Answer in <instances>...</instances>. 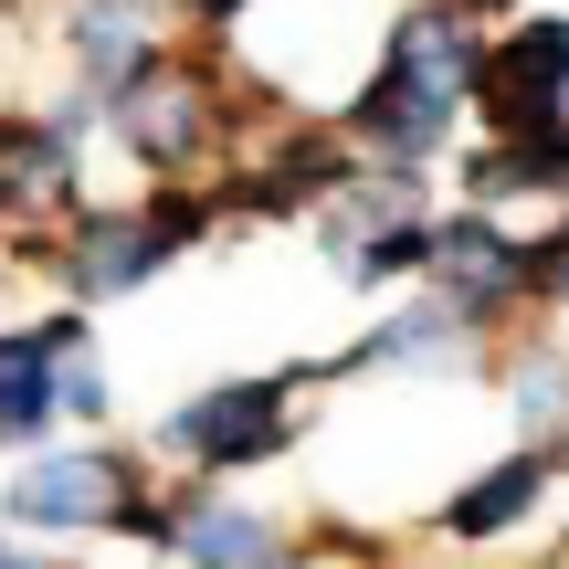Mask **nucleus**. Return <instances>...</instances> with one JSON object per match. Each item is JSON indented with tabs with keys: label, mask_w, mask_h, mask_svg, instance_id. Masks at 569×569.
Wrapping results in <instances>:
<instances>
[{
	"label": "nucleus",
	"mask_w": 569,
	"mask_h": 569,
	"mask_svg": "<svg viewBox=\"0 0 569 569\" xmlns=\"http://www.w3.org/2000/svg\"><path fill=\"white\" fill-rule=\"evenodd\" d=\"M486 32L496 21L475 0H390L369 32L359 74L327 117L348 127L369 169H422L443 180V159L475 138V74H486Z\"/></svg>",
	"instance_id": "1"
},
{
	"label": "nucleus",
	"mask_w": 569,
	"mask_h": 569,
	"mask_svg": "<svg viewBox=\"0 0 569 569\" xmlns=\"http://www.w3.org/2000/svg\"><path fill=\"white\" fill-rule=\"evenodd\" d=\"M0 538L21 549H169V475L148 465V443L127 432H63L42 453H11L0 475Z\"/></svg>",
	"instance_id": "2"
},
{
	"label": "nucleus",
	"mask_w": 569,
	"mask_h": 569,
	"mask_svg": "<svg viewBox=\"0 0 569 569\" xmlns=\"http://www.w3.org/2000/svg\"><path fill=\"white\" fill-rule=\"evenodd\" d=\"M327 390V359H274V369H222V380L180 390L159 422L138 432L148 465L180 486H243L306 443V401Z\"/></svg>",
	"instance_id": "3"
},
{
	"label": "nucleus",
	"mask_w": 569,
	"mask_h": 569,
	"mask_svg": "<svg viewBox=\"0 0 569 569\" xmlns=\"http://www.w3.org/2000/svg\"><path fill=\"white\" fill-rule=\"evenodd\" d=\"M432 211H443V180H422V169H359V180L306 222V253L327 264V284H348V296H369V306L411 296V284L432 274Z\"/></svg>",
	"instance_id": "4"
},
{
	"label": "nucleus",
	"mask_w": 569,
	"mask_h": 569,
	"mask_svg": "<svg viewBox=\"0 0 569 569\" xmlns=\"http://www.w3.org/2000/svg\"><path fill=\"white\" fill-rule=\"evenodd\" d=\"M359 169L369 159L348 148V127L327 117V106H284L274 127H253V138L211 169V190H222V232H306Z\"/></svg>",
	"instance_id": "5"
},
{
	"label": "nucleus",
	"mask_w": 569,
	"mask_h": 569,
	"mask_svg": "<svg viewBox=\"0 0 569 569\" xmlns=\"http://www.w3.org/2000/svg\"><path fill=\"white\" fill-rule=\"evenodd\" d=\"M190 253L169 243V222L148 211V190H127V201H84L74 222L42 243V284H53L63 306H84V317H106V306H138L148 284H169Z\"/></svg>",
	"instance_id": "6"
},
{
	"label": "nucleus",
	"mask_w": 569,
	"mask_h": 569,
	"mask_svg": "<svg viewBox=\"0 0 569 569\" xmlns=\"http://www.w3.org/2000/svg\"><path fill=\"white\" fill-rule=\"evenodd\" d=\"M486 359H496V338L465 317V306H443L432 284H411V296H380L369 306V327L348 348H327V390H348V380H432V390H465V380H486Z\"/></svg>",
	"instance_id": "7"
},
{
	"label": "nucleus",
	"mask_w": 569,
	"mask_h": 569,
	"mask_svg": "<svg viewBox=\"0 0 569 569\" xmlns=\"http://www.w3.org/2000/svg\"><path fill=\"white\" fill-rule=\"evenodd\" d=\"M84 159H96V148H74L42 106H0V264L11 274H32L42 243L96 201V190H84Z\"/></svg>",
	"instance_id": "8"
},
{
	"label": "nucleus",
	"mask_w": 569,
	"mask_h": 569,
	"mask_svg": "<svg viewBox=\"0 0 569 569\" xmlns=\"http://www.w3.org/2000/svg\"><path fill=\"white\" fill-rule=\"evenodd\" d=\"M559 486H569V453L559 443H496L486 465H465L443 496H432L422 538H432V549H475V559L517 549V538L559 507Z\"/></svg>",
	"instance_id": "9"
},
{
	"label": "nucleus",
	"mask_w": 569,
	"mask_h": 569,
	"mask_svg": "<svg viewBox=\"0 0 569 569\" xmlns=\"http://www.w3.org/2000/svg\"><path fill=\"white\" fill-rule=\"evenodd\" d=\"M432 296L465 306L486 338H507V327H528V222H507V211H475V201H443L432 211Z\"/></svg>",
	"instance_id": "10"
},
{
	"label": "nucleus",
	"mask_w": 569,
	"mask_h": 569,
	"mask_svg": "<svg viewBox=\"0 0 569 569\" xmlns=\"http://www.w3.org/2000/svg\"><path fill=\"white\" fill-rule=\"evenodd\" d=\"M169 569H306V517L264 507L253 486H180L169 475Z\"/></svg>",
	"instance_id": "11"
},
{
	"label": "nucleus",
	"mask_w": 569,
	"mask_h": 569,
	"mask_svg": "<svg viewBox=\"0 0 569 569\" xmlns=\"http://www.w3.org/2000/svg\"><path fill=\"white\" fill-rule=\"evenodd\" d=\"M443 201L507 211V222L569 211V117H549V127H475V138L443 159Z\"/></svg>",
	"instance_id": "12"
},
{
	"label": "nucleus",
	"mask_w": 569,
	"mask_h": 569,
	"mask_svg": "<svg viewBox=\"0 0 569 569\" xmlns=\"http://www.w3.org/2000/svg\"><path fill=\"white\" fill-rule=\"evenodd\" d=\"M569 117V0H528L486 32L475 127H549Z\"/></svg>",
	"instance_id": "13"
},
{
	"label": "nucleus",
	"mask_w": 569,
	"mask_h": 569,
	"mask_svg": "<svg viewBox=\"0 0 569 569\" xmlns=\"http://www.w3.org/2000/svg\"><path fill=\"white\" fill-rule=\"evenodd\" d=\"M53 63L74 84H127L180 42V0H53Z\"/></svg>",
	"instance_id": "14"
},
{
	"label": "nucleus",
	"mask_w": 569,
	"mask_h": 569,
	"mask_svg": "<svg viewBox=\"0 0 569 569\" xmlns=\"http://www.w3.org/2000/svg\"><path fill=\"white\" fill-rule=\"evenodd\" d=\"M486 390L507 411V443H569V338H559V317L507 327L496 359H486Z\"/></svg>",
	"instance_id": "15"
},
{
	"label": "nucleus",
	"mask_w": 569,
	"mask_h": 569,
	"mask_svg": "<svg viewBox=\"0 0 569 569\" xmlns=\"http://www.w3.org/2000/svg\"><path fill=\"white\" fill-rule=\"evenodd\" d=\"M63 443V401H53V348H42V317H0V453H42Z\"/></svg>",
	"instance_id": "16"
},
{
	"label": "nucleus",
	"mask_w": 569,
	"mask_h": 569,
	"mask_svg": "<svg viewBox=\"0 0 569 569\" xmlns=\"http://www.w3.org/2000/svg\"><path fill=\"white\" fill-rule=\"evenodd\" d=\"M42 317V348H53V401H63V432H117V359H106L96 317L84 306H32Z\"/></svg>",
	"instance_id": "17"
},
{
	"label": "nucleus",
	"mask_w": 569,
	"mask_h": 569,
	"mask_svg": "<svg viewBox=\"0 0 569 569\" xmlns=\"http://www.w3.org/2000/svg\"><path fill=\"white\" fill-rule=\"evenodd\" d=\"M264 11H274V0H180V32H201V42H243Z\"/></svg>",
	"instance_id": "18"
},
{
	"label": "nucleus",
	"mask_w": 569,
	"mask_h": 569,
	"mask_svg": "<svg viewBox=\"0 0 569 569\" xmlns=\"http://www.w3.org/2000/svg\"><path fill=\"white\" fill-rule=\"evenodd\" d=\"M21 569H96V559H74V549H21Z\"/></svg>",
	"instance_id": "19"
},
{
	"label": "nucleus",
	"mask_w": 569,
	"mask_h": 569,
	"mask_svg": "<svg viewBox=\"0 0 569 569\" xmlns=\"http://www.w3.org/2000/svg\"><path fill=\"white\" fill-rule=\"evenodd\" d=\"M475 11H486V21H507V11H528V0H475Z\"/></svg>",
	"instance_id": "20"
},
{
	"label": "nucleus",
	"mask_w": 569,
	"mask_h": 569,
	"mask_svg": "<svg viewBox=\"0 0 569 569\" xmlns=\"http://www.w3.org/2000/svg\"><path fill=\"white\" fill-rule=\"evenodd\" d=\"M0 569H21V538H0Z\"/></svg>",
	"instance_id": "21"
},
{
	"label": "nucleus",
	"mask_w": 569,
	"mask_h": 569,
	"mask_svg": "<svg viewBox=\"0 0 569 569\" xmlns=\"http://www.w3.org/2000/svg\"><path fill=\"white\" fill-rule=\"evenodd\" d=\"M11 21H21V0H0V32H11Z\"/></svg>",
	"instance_id": "22"
},
{
	"label": "nucleus",
	"mask_w": 569,
	"mask_h": 569,
	"mask_svg": "<svg viewBox=\"0 0 569 569\" xmlns=\"http://www.w3.org/2000/svg\"><path fill=\"white\" fill-rule=\"evenodd\" d=\"M559 453H569V443H559Z\"/></svg>",
	"instance_id": "23"
}]
</instances>
